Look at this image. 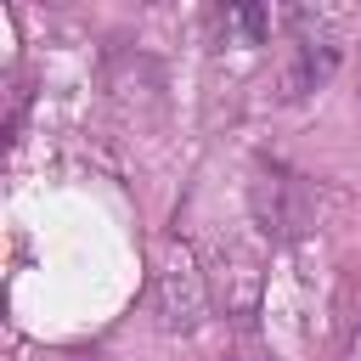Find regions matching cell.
I'll list each match as a JSON object with an SVG mask.
<instances>
[{
  "instance_id": "1",
  "label": "cell",
  "mask_w": 361,
  "mask_h": 361,
  "mask_svg": "<svg viewBox=\"0 0 361 361\" xmlns=\"http://www.w3.org/2000/svg\"><path fill=\"white\" fill-rule=\"evenodd\" d=\"M254 214H259L265 237L293 243V237L310 231V220H316V197H310V186H305L293 169L271 164V169H259V180H254Z\"/></svg>"
},
{
  "instance_id": "3",
  "label": "cell",
  "mask_w": 361,
  "mask_h": 361,
  "mask_svg": "<svg viewBox=\"0 0 361 361\" xmlns=\"http://www.w3.org/2000/svg\"><path fill=\"white\" fill-rule=\"evenodd\" d=\"M214 28H220L226 45H265V34H271V6H226V11L214 17Z\"/></svg>"
},
{
  "instance_id": "2",
  "label": "cell",
  "mask_w": 361,
  "mask_h": 361,
  "mask_svg": "<svg viewBox=\"0 0 361 361\" xmlns=\"http://www.w3.org/2000/svg\"><path fill=\"white\" fill-rule=\"evenodd\" d=\"M338 39L333 34H299L293 51H288V68H282V96L288 102H305L310 90H322L333 73H338Z\"/></svg>"
}]
</instances>
